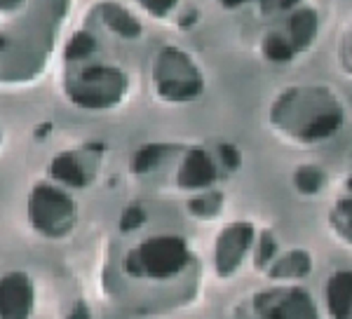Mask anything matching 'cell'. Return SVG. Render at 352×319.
Instances as JSON below:
<instances>
[{"label":"cell","instance_id":"1","mask_svg":"<svg viewBox=\"0 0 352 319\" xmlns=\"http://www.w3.org/2000/svg\"><path fill=\"white\" fill-rule=\"evenodd\" d=\"M190 261L188 244L176 235L151 237L136 247L127 258V270L139 277L169 279L181 272Z\"/></svg>","mask_w":352,"mask_h":319},{"label":"cell","instance_id":"2","mask_svg":"<svg viewBox=\"0 0 352 319\" xmlns=\"http://www.w3.org/2000/svg\"><path fill=\"white\" fill-rule=\"evenodd\" d=\"M28 221L45 237H66L78 221L76 202L54 186H36L28 197Z\"/></svg>","mask_w":352,"mask_h":319},{"label":"cell","instance_id":"3","mask_svg":"<svg viewBox=\"0 0 352 319\" xmlns=\"http://www.w3.org/2000/svg\"><path fill=\"white\" fill-rule=\"evenodd\" d=\"M155 85L162 99L167 101H190L202 92V78L195 64L176 50H164L155 66Z\"/></svg>","mask_w":352,"mask_h":319},{"label":"cell","instance_id":"4","mask_svg":"<svg viewBox=\"0 0 352 319\" xmlns=\"http://www.w3.org/2000/svg\"><path fill=\"white\" fill-rule=\"evenodd\" d=\"M127 87V80L116 68H87L80 73L76 85H68L71 99L85 108H106L120 101V94Z\"/></svg>","mask_w":352,"mask_h":319},{"label":"cell","instance_id":"5","mask_svg":"<svg viewBox=\"0 0 352 319\" xmlns=\"http://www.w3.org/2000/svg\"><path fill=\"white\" fill-rule=\"evenodd\" d=\"M36 305V289L26 272L12 270L0 277V319H28Z\"/></svg>","mask_w":352,"mask_h":319},{"label":"cell","instance_id":"6","mask_svg":"<svg viewBox=\"0 0 352 319\" xmlns=\"http://www.w3.org/2000/svg\"><path fill=\"white\" fill-rule=\"evenodd\" d=\"M258 312L265 319H320L315 303L303 289H287L280 294H261L256 298Z\"/></svg>","mask_w":352,"mask_h":319},{"label":"cell","instance_id":"7","mask_svg":"<svg viewBox=\"0 0 352 319\" xmlns=\"http://www.w3.org/2000/svg\"><path fill=\"white\" fill-rule=\"evenodd\" d=\"M254 244V226L252 223H232L226 228L217 239V270L221 277H228L240 267L244 256Z\"/></svg>","mask_w":352,"mask_h":319},{"label":"cell","instance_id":"8","mask_svg":"<svg viewBox=\"0 0 352 319\" xmlns=\"http://www.w3.org/2000/svg\"><path fill=\"white\" fill-rule=\"evenodd\" d=\"M176 181L184 190H204L217 181V164L202 148H195L181 162Z\"/></svg>","mask_w":352,"mask_h":319},{"label":"cell","instance_id":"9","mask_svg":"<svg viewBox=\"0 0 352 319\" xmlns=\"http://www.w3.org/2000/svg\"><path fill=\"white\" fill-rule=\"evenodd\" d=\"M352 292V277L350 270H338L329 277L327 282V310L331 319H350V294Z\"/></svg>","mask_w":352,"mask_h":319},{"label":"cell","instance_id":"10","mask_svg":"<svg viewBox=\"0 0 352 319\" xmlns=\"http://www.w3.org/2000/svg\"><path fill=\"white\" fill-rule=\"evenodd\" d=\"M50 174L71 188H82L89 181V172L78 153H61V155H56L52 164H50Z\"/></svg>","mask_w":352,"mask_h":319},{"label":"cell","instance_id":"11","mask_svg":"<svg viewBox=\"0 0 352 319\" xmlns=\"http://www.w3.org/2000/svg\"><path fill=\"white\" fill-rule=\"evenodd\" d=\"M312 270V258L308 252H289L287 256H282V258H277L272 267L268 270V275L272 279H300V277H308Z\"/></svg>","mask_w":352,"mask_h":319},{"label":"cell","instance_id":"12","mask_svg":"<svg viewBox=\"0 0 352 319\" xmlns=\"http://www.w3.org/2000/svg\"><path fill=\"white\" fill-rule=\"evenodd\" d=\"M317 33V14L312 12L310 8L298 10L296 14L289 21V36H292V47L294 52L296 50H305L312 43Z\"/></svg>","mask_w":352,"mask_h":319},{"label":"cell","instance_id":"13","mask_svg":"<svg viewBox=\"0 0 352 319\" xmlns=\"http://www.w3.org/2000/svg\"><path fill=\"white\" fill-rule=\"evenodd\" d=\"M167 151H169V146H162V144H151V146L141 148L132 160V172L134 174L151 172L153 167H157V164L162 162V157Z\"/></svg>","mask_w":352,"mask_h":319},{"label":"cell","instance_id":"14","mask_svg":"<svg viewBox=\"0 0 352 319\" xmlns=\"http://www.w3.org/2000/svg\"><path fill=\"white\" fill-rule=\"evenodd\" d=\"M294 184H296L300 195H317L324 188V172L317 167H300L294 174Z\"/></svg>","mask_w":352,"mask_h":319},{"label":"cell","instance_id":"15","mask_svg":"<svg viewBox=\"0 0 352 319\" xmlns=\"http://www.w3.org/2000/svg\"><path fill=\"white\" fill-rule=\"evenodd\" d=\"M221 207H223V195L221 192H204V195L192 197L188 202V209L197 219H214Z\"/></svg>","mask_w":352,"mask_h":319},{"label":"cell","instance_id":"16","mask_svg":"<svg viewBox=\"0 0 352 319\" xmlns=\"http://www.w3.org/2000/svg\"><path fill=\"white\" fill-rule=\"evenodd\" d=\"M263 50H265V56L272 59V61H289L294 56L292 43H287V38L277 36V33H272V36L265 38Z\"/></svg>","mask_w":352,"mask_h":319},{"label":"cell","instance_id":"17","mask_svg":"<svg viewBox=\"0 0 352 319\" xmlns=\"http://www.w3.org/2000/svg\"><path fill=\"white\" fill-rule=\"evenodd\" d=\"M113 16L116 19H111V26H118L116 31L124 33V36H136L139 33V21H134L122 8H113Z\"/></svg>","mask_w":352,"mask_h":319},{"label":"cell","instance_id":"18","mask_svg":"<svg viewBox=\"0 0 352 319\" xmlns=\"http://www.w3.org/2000/svg\"><path fill=\"white\" fill-rule=\"evenodd\" d=\"M256 265L258 267H265L268 265V261L275 258V252H277V244H275V239H272L270 232H263L258 239V249H256Z\"/></svg>","mask_w":352,"mask_h":319},{"label":"cell","instance_id":"19","mask_svg":"<svg viewBox=\"0 0 352 319\" xmlns=\"http://www.w3.org/2000/svg\"><path fill=\"white\" fill-rule=\"evenodd\" d=\"M141 223H144V209L141 207H129L120 219V230L122 232H132Z\"/></svg>","mask_w":352,"mask_h":319},{"label":"cell","instance_id":"20","mask_svg":"<svg viewBox=\"0 0 352 319\" xmlns=\"http://www.w3.org/2000/svg\"><path fill=\"white\" fill-rule=\"evenodd\" d=\"M92 47H94V40L82 33V36H78L76 43L71 45V50H68V56H85L87 52H92Z\"/></svg>","mask_w":352,"mask_h":319},{"label":"cell","instance_id":"21","mask_svg":"<svg viewBox=\"0 0 352 319\" xmlns=\"http://www.w3.org/2000/svg\"><path fill=\"white\" fill-rule=\"evenodd\" d=\"M144 5L153 14H167L176 5V0H144Z\"/></svg>","mask_w":352,"mask_h":319},{"label":"cell","instance_id":"22","mask_svg":"<svg viewBox=\"0 0 352 319\" xmlns=\"http://www.w3.org/2000/svg\"><path fill=\"white\" fill-rule=\"evenodd\" d=\"M221 155H223V162L232 169L240 164V153L235 151V146H221Z\"/></svg>","mask_w":352,"mask_h":319},{"label":"cell","instance_id":"23","mask_svg":"<svg viewBox=\"0 0 352 319\" xmlns=\"http://www.w3.org/2000/svg\"><path fill=\"white\" fill-rule=\"evenodd\" d=\"M298 0H263V8L270 10V12H277V10H289L294 8Z\"/></svg>","mask_w":352,"mask_h":319},{"label":"cell","instance_id":"24","mask_svg":"<svg viewBox=\"0 0 352 319\" xmlns=\"http://www.w3.org/2000/svg\"><path fill=\"white\" fill-rule=\"evenodd\" d=\"M68 319H89V310L85 305H80V307H76V310L71 312V317Z\"/></svg>","mask_w":352,"mask_h":319},{"label":"cell","instance_id":"25","mask_svg":"<svg viewBox=\"0 0 352 319\" xmlns=\"http://www.w3.org/2000/svg\"><path fill=\"white\" fill-rule=\"evenodd\" d=\"M242 3H247V0H223L226 8H240Z\"/></svg>","mask_w":352,"mask_h":319}]
</instances>
